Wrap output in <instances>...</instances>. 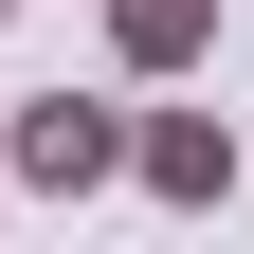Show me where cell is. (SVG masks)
Masks as SVG:
<instances>
[{"label":"cell","mask_w":254,"mask_h":254,"mask_svg":"<svg viewBox=\"0 0 254 254\" xmlns=\"http://www.w3.org/2000/svg\"><path fill=\"white\" fill-rule=\"evenodd\" d=\"M109 182H145L164 218H218V200H236V127H218V109H127V164Z\"/></svg>","instance_id":"1"},{"label":"cell","mask_w":254,"mask_h":254,"mask_svg":"<svg viewBox=\"0 0 254 254\" xmlns=\"http://www.w3.org/2000/svg\"><path fill=\"white\" fill-rule=\"evenodd\" d=\"M236 182H254V145H236Z\"/></svg>","instance_id":"4"},{"label":"cell","mask_w":254,"mask_h":254,"mask_svg":"<svg viewBox=\"0 0 254 254\" xmlns=\"http://www.w3.org/2000/svg\"><path fill=\"white\" fill-rule=\"evenodd\" d=\"M0 164L37 182V200H91V182L127 164V109H91V91H37V109L0 127Z\"/></svg>","instance_id":"2"},{"label":"cell","mask_w":254,"mask_h":254,"mask_svg":"<svg viewBox=\"0 0 254 254\" xmlns=\"http://www.w3.org/2000/svg\"><path fill=\"white\" fill-rule=\"evenodd\" d=\"M109 55L127 73H200L218 55V0H109Z\"/></svg>","instance_id":"3"},{"label":"cell","mask_w":254,"mask_h":254,"mask_svg":"<svg viewBox=\"0 0 254 254\" xmlns=\"http://www.w3.org/2000/svg\"><path fill=\"white\" fill-rule=\"evenodd\" d=\"M0 18H18V0H0Z\"/></svg>","instance_id":"5"}]
</instances>
